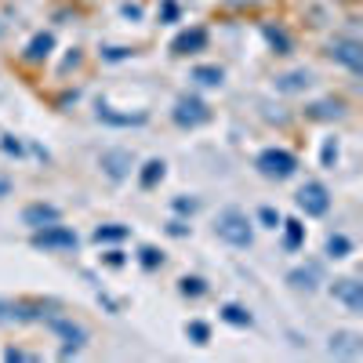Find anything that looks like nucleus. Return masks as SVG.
Segmentation results:
<instances>
[{"label":"nucleus","mask_w":363,"mask_h":363,"mask_svg":"<svg viewBox=\"0 0 363 363\" xmlns=\"http://www.w3.org/2000/svg\"><path fill=\"white\" fill-rule=\"evenodd\" d=\"M255 222L247 218V211H240V207H225L218 211V218H215V236L225 240L229 247H251L255 244Z\"/></svg>","instance_id":"f257e3e1"},{"label":"nucleus","mask_w":363,"mask_h":363,"mask_svg":"<svg viewBox=\"0 0 363 363\" xmlns=\"http://www.w3.org/2000/svg\"><path fill=\"white\" fill-rule=\"evenodd\" d=\"M255 167H258V174H262V178L284 182V178H291V174L298 171V157H294V153H287V149L269 145V149H262V153L255 157Z\"/></svg>","instance_id":"f03ea898"},{"label":"nucleus","mask_w":363,"mask_h":363,"mask_svg":"<svg viewBox=\"0 0 363 363\" xmlns=\"http://www.w3.org/2000/svg\"><path fill=\"white\" fill-rule=\"evenodd\" d=\"M77 244H80V236H77L73 229H66V225H58V222L40 225V229L33 233V247H37V251H73Z\"/></svg>","instance_id":"7ed1b4c3"},{"label":"nucleus","mask_w":363,"mask_h":363,"mask_svg":"<svg viewBox=\"0 0 363 363\" xmlns=\"http://www.w3.org/2000/svg\"><path fill=\"white\" fill-rule=\"evenodd\" d=\"M171 120H174L178 128H200V124H207V120H211V109L196 95H182L174 102V109H171Z\"/></svg>","instance_id":"20e7f679"},{"label":"nucleus","mask_w":363,"mask_h":363,"mask_svg":"<svg viewBox=\"0 0 363 363\" xmlns=\"http://www.w3.org/2000/svg\"><path fill=\"white\" fill-rule=\"evenodd\" d=\"M48 327H51L55 335L66 342V345H62V356H66V359L87 345V327H80V323H73V320H66V316H51V320H48Z\"/></svg>","instance_id":"39448f33"},{"label":"nucleus","mask_w":363,"mask_h":363,"mask_svg":"<svg viewBox=\"0 0 363 363\" xmlns=\"http://www.w3.org/2000/svg\"><path fill=\"white\" fill-rule=\"evenodd\" d=\"M294 200H298V207L306 211L309 218H320V215H327V211H330V193H327L323 182H306Z\"/></svg>","instance_id":"423d86ee"},{"label":"nucleus","mask_w":363,"mask_h":363,"mask_svg":"<svg viewBox=\"0 0 363 363\" xmlns=\"http://www.w3.org/2000/svg\"><path fill=\"white\" fill-rule=\"evenodd\" d=\"M327 55L335 58V62H342L349 73H359V69H363V48H359V40H352V37H335Z\"/></svg>","instance_id":"0eeeda50"},{"label":"nucleus","mask_w":363,"mask_h":363,"mask_svg":"<svg viewBox=\"0 0 363 363\" xmlns=\"http://www.w3.org/2000/svg\"><path fill=\"white\" fill-rule=\"evenodd\" d=\"M99 167H102L113 182H124V178L135 171V153H128V149H106V153L99 157Z\"/></svg>","instance_id":"6e6552de"},{"label":"nucleus","mask_w":363,"mask_h":363,"mask_svg":"<svg viewBox=\"0 0 363 363\" xmlns=\"http://www.w3.org/2000/svg\"><path fill=\"white\" fill-rule=\"evenodd\" d=\"M330 294H335V301H342L349 313H363V284H359V280H352V277L335 280Z\"/></svg>","instance_id":"1a4fd4ad"},{"label":"nucleus","mask_w":363,"mask_h":363,"mask_svg":"<svg viewBox=\"0 0 363 363\" xmlns=\"http://www.w3.org/2000/svg\"><path fill=\"white\" fill-rule=\"evenodd\" d=\"M363 352V338L356 330H335L330 335V356H345V359H356Z\"/></svg>","instance_id":"9d476101"},{"label":"nucleus","mask_w":363,"mask_h":363,"mask_svg":"<svg viewBox=\"0 0 363 363\" xmlns=\"http://www.w3.org/2000/svg\"><path fill=\"white\" fill-rule=\"evenodd\" d=\"M102 124H113V128H142L145 124V113H116L113 106H106V102H99V113H95Z\"/></svg>","instance_id":"9b49d317"},{"label":"nucleus","mask_w":363,"mask_h":363,"mask_svg":"<svg viewBox=\"0 0 363 363\" xmlns=\"http://www.w3.org/2000/svg\"><path fill=\"white\" fill-rule=\"evenodd\" d=\"M58 218H62V211H58L55 203H29V207L22 211V222L33 225V229L51 225V222H58Z\"/></svg>","instance_id":"f8f14e48"},{"label":"nucleus","mask_w":363,"mask_h":363,"mask_svg":"<svg viewBox=\"0 0 363 363\" xmlns=\"http://www.w3.org/2000/svg\"><path fill=\"white\" fill-rule=\"evenodd\" d=\"M207 44V29H186V33H178L174 40H171V55H193V51H200Z\"/></svg>","instance_id":"ddd939ff"},{"label":"nucleus","mask_w":363,"mask_h":363,"mask_svg":"<svg viewBox=\"0 0 363 363\" xmlns=\"http://www.w3.org/2000/svg\"><path fill=\"white\" fill-rule=\"evenodd\" d=\"M287 284L294 291H316L320 287V265H298V269H291Z\"/></svg>","instance_id":"4468645a"},{"label":"nucleus","mask_w":363,"mask_h":363,"mask_svg":"<svg viewBox=\"0 0 363 363\" xmlns=\"http://www.w3.org/2000/svg\"><path fill=\"white\" fill-rule=\"evenodd\" d=\"M309 84H313V73H309V69H291V73H280V77H277V91H284V95L306 91Z\"/></svg>","instance_id":"2eb2a0df"},{"label":"nucleus","mask_w":363,"mask_h":363,"mask_svg":"<svg viewBox=\"0 0 363 363\" xmlns=\"http://www.w3.org/2000/svg\"><path fill=\"white\" fill-rule=\"evenodd\" d=\"M51 48H55V37L51 33H37L33 40H29V48H26V62H44V58L51 55Z\"/></svg>","instance_id":"dca6fc26"},{"label":"nucleus","mask_w":363,"mask_h":363,"mask_svg":"<svg viewBox=\"0 0 363 363\" xmlns=\"http://www.w3.org/2000/svg\"><path fill=\"white\" fill-rule=\"evenodd\" d=\"M164 171H167V164H164L160 157H153V160H145V164H142V174H138V186H142V189H153L157 182L164 178Z\"/></svg>","instance_id":"f3484780"},{"label":"nucleus","mask_w":363,"mask_h":363,"mask_svg":"<svg viewBox=\"0 0 363 363\" xmlns=\"http://www.w3.org/2000/svg\"><path fill=\"white\" fill-rule=\"evenodd\" d=\"M280 229H284V247L287 251H298L301 240H306V225H301L298 218H287V222H280Z\"/></svg>","instance_id":"a211bd4d"},{"label":"nucleus","mask_w":363,"mask_h":363,"mask_svg":"<svg viewBox=\"0 0 363 363\" xmlns=\"http://www.w3.org/2000/svg\"><path fill=\"white\" fill-rule=\"evenodd\" d=\"M349 255H352V240L345 233H330L327 236V258L338 262V258H349Z\"/></svg>","instance_id":"6ab92c4d"},{"label":"nucleus","mask_w":363,"mask_h":363,"mask_svg":"<svg viewBox=\"0 0 363 363\" xmlns=\"http://www.w3.org/2000/svg\"><path fill=\"white\" fill-rule=\"evenodd\" d=\"M222 320L233 323V327H255V316L244 306H233V301H229V306H222Z\"/></svg>","instance_id":"aec40b11"},{"label":"nucleus","mask_w":363,"mask_h":363,"mask_svg":"<svg viewBox=\"0 0 363 363\" xmlns=\"http://www.w3.org/2000/svg\"><path fill=\"white\" fill-rule=\"evenodd\" d=\"M193 80L203 84V87H218V84L225 80V73H222L218 66H196V69H193Z\"/></svg>","instance_id":"412c9836"},{"label":"nucleus","mask_w":363,"mask_h":363,"mask_svg":"<svg viewBox=\"0 0 363 363\" xmlns=\"http://www.w3.org/2000/svg\"><path fill=\"white\" fill-rule=\"evenodd\" d=\"M342 113H345L342 102H316V106H309V116H316V120H335Z\"/></svg>","instance_id":"4be33fe9"},{"label":"nucleus","mask_w":363,"mask_h":363,"mask_svg":"<svg viewBox=\"0 0 363 363\" xmlns=\"http://www.w3.org/2000/svg\"><path fill=\"white\" fill-rule=\"evenodd\" d=\"M131 229L128 225H99L95 229V240H99V244H116V240H124Z\"/></svg>","instance_id":"5701e85b"},{"label":"nucleus","mask_w":363,"mask_h":363,"mask_svg":"<svg viewBox=\"0 0 363 363\" xmlns=\"http://www.w3.org/2000/svg\"><path fill=\"white\" fill-rule=\"evenodd\" d=\"M178 291L186 294V298H200V294H207V284L200 277H182L178 280Z\"/></svg>","instance_id":"b1692460"},{"label":"nucleus","mask_w":363,"mask_h":363,"mask_svg":"<svg viewBox=\"0 0 363 363\" xmlns=\"http://www.w3.org/2000/svg\"><path fill=\"white\" fill-rule=\"evenodd\" d=\"M186 335H189L196 345H207V338H211V327H207L203 320H193V323H186Z\"/></svg>","instance_id":"393cba45"},{"label":"nucleus","mask_w":363,"mask_h":363,"mask_svg":"<svg viewBox=\"0 0 363 363\" xmlns=\"http://www.w3.org/2000/svg\"><path fill=\"white\" fill-rule=\"evenodd\" d=\"M265 37H269L272 48H277V55H287V51H291V40H287V33H280V29L265 26Z\"/></svg>","instance_id":"a878e982"},{"label":"nucleus","mask_w":363,"mask_h":363,"mask_svg":"<svg viewBox=\"0 0 363 363\" xmlns=\"http://www.w3.org/2000/svg\"><path fill=\"white\" fill-rule=\"evenodd\" d=\"M258 218H262L265 229H280V222H284V218H280V211H272V207H262V211H258Z\"/></svg>","instance_id":"bb28decb"},{"label":"nucleus","mask_w":363,"mask_h":363,"mask_svg":"<svg viewBox=\"0 0 363 363\" xmlns=\"http://www.w3.org/2000/svg\"><path fill=\"white\" fill-rule=\"evenodd\" d=\"M338 160V138H327L323 142V167H335Z\"/></svg>","instance_id":"cd10ccee"},{"label":"nucleus","mask_w":363,"mask_h":363,"mask_svg":"<svg viewBox=\"0 0 363 363\" xmlns=\"http://www.w3.org/2000/svg\"><path fill=\"white\" fill-rule=\"evenodd\" d=\"M138 255H142V265H145V269H157V265L164 262V255H160L157 247H142Z\"/></svg>","instance_id":"c85d7f7f"},{"label":"nucleus","mask_w":363,"mask_h":363,"mask_svg":"<svg viewBox=\"0 0 363 363\" xmlns=\"http://www.w3.org/2000/svg\"><path fill=\"white\" fill-rule=\"evenodd\" d=\"M196 207H200L196 200H174V211H182V215H193Z\"/></svg>","instance_id":"c756f323"},{"label":"nucleus","mask_w":363,"mask_h":363,"mask_svg":"<svg viewBox=\"0 0 363 363\" xmlns=\"http://www.w3.org/2000/svg\"><path fill=\"white\" fill-rule=\"evenodd\" d=\"M4 359H11V363H15V359H33V356L22 352V349H8V352H4Z\"/></svg>","instance_id":"7c9ffc66"},{"label":"nucleus","mask_w":363,"mask_h":363,"mask_svg":"<svg viewBox=\"0 0 363 363\" xmlns=\"http://www.w3.org/2000/svg\"><path fill=\"white\" fill-rule=\"evenodd\" d=\"M167 233H171V236H186L189 229H186V225H182V222H167Z\"/></svg>","instance_id":"2f4dec72"},{"label":"nucleus","mask_w":363,"mask_h":363,"mask_svg":"<svg viewBox=\"0 0 363 363\" xmlns=\"http://www.w3.org/2000/svg\"><path fill=\"white\" fill-rule=\"evenodd\" d=\"M106 265H113V269L124 265V255H120V251H109V255H106Z\"/></svg>","instance_id":"473e14b6"},{"label":"nucleus","mask_w":363,"mask_h":363,"mask_svg":"<svg viewBox=\"0 0 363 363\" xmlns=\"http://www.w3.org/2000/svg\"><path fill=\"white\" fill-rule=\"evenodd\" d=\"M124 15H128V18H138L142 8H138V4H124Z\"/></svg>","instance_id":"72a5a7b5"},{"label":"nucleus","mask_w":363,"mask_h":363,"mask_svg":"<svg viewBox=\"0 0 363 363\" xmlns=\"http://www.w3.org/2000/svg\"><path fill=\"white\" fill-rule=\"evenodd\" d=\"M4 149H8V153H15V157L22 153V145H18V142H11V138H4Z\"/></svg>","instance_id":"f704fd0d"},{"label":"nucleus","mask_w":363,"mask_h":363,"mask_svg":"<svg viewBox=\"0 0 363 363\" xmlns=\"http://www.w3.org/2000/svg\"><path fill=\"white\" fill-rule=\"evenodd\" d=\"M8 193H11V182H8V178H0V196H8Z\"/></svg>","instance_id":"c9c22d12"}]
</instances>
